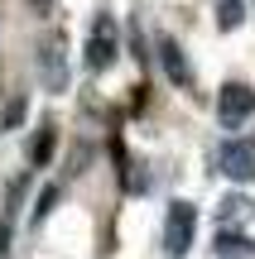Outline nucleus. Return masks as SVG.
<instances>
[{
  "label": "nucleus",
  "mask_w": 255,
  "mask_h": 259,
  "mask_svg": "<svg viewBox=\"0 0 255 259\" xmlns=\"http://www.w3.org/2000/svg\"><path fill=\"white\" fill-rule=\"evenodd\" d=\"M116 53H121V24H116V15H96L92 19V29H87V48H82V58H87V67L92 72H106V67L116 63Z\"/></svg>",
  "instance_id": "nucleus-1"
},
{
  "label": "nucleus",
  "mask_w": 255,
  "mask_h": 259,
  "mask_svg": "<svg viewBox=\"0 0 255 259\" xmlns=\"http://www.w3.org/2000/svg\"><path fill=\"white\" fill-rule=\"evenodd\" d=\"M193 235H198V206L193 202H169V216H164V250L173 259H183L193 250Z\"/></svg>",
  "instance_id": "nucleus-2"
},
{
  "label": "nucleus",
  "mask_w": 255,
  "mask_h": 259,
  "mask_svg": "<svg viewBox=\"0 0 255 259\" xmlns=\"http://www.w3.org/2000/svg\"><path fill=\"white\" fill-rule=\"evenodd\" d=\"M39 82L48 92H63L67 87V38L63 34H48L39 44Z\"/></svg>",
  "instance_id": "nucleus-3"
},
{
  "label": "nucleus",
  "mask_w": 255,
  "mask_h": 259,
  "mask_svg": "<svg viewBox=\"0 0 255 259\" xmlns=\"http://www.w3.org/2000/svg\"><path fill=\"white\" fill-rule=\"evenodd\" d=\"M255 115V92L246 82H227L222 87V96H217V120L227 125V130H241Z\"/></svg>",
  "instance_id": "nucleus-4"
},
{
  "label": "nucleus",
  "mask_w": 255,
  "mask_h": 259,
  "mask_svg": "<svg viewBox=\"0 0 255 259\" xmlns=\"http://www.w3.org/2000/svg\"><path fill=\"white\" fill-rule=\"evenodd\" d=\"M217 163H222V173L231 178V183H255V139H231V144H222V154H217Z\"/></svg>",
  "instance_id": "nucleus-5"
},
{
  "label": "nucleus",
  "mask_w": 255,
  "mask_h": 259,
  "mask_svg": "<svg viewBox=\"0 0 255 259\" xmlns=\"http://www.w3.org/2000/svg\"><path fill=\"white\" fill-rule=\"evenodd\" d=\"M154 53H159V67H164V77H169L173 87H193V67H188L183 48L173 44L169 34H159V38H154Z\"/></svg>",
  "instance_id": "nucleus-6"
},
{
  "label": "nucleus",
  "mask_w": 255,
  "mask_h": 259,
  "mask_svg": "<svg viewBox=\"0 0 255 259\" xmlns=\"http://www.w3.org/2000/svg\"><path fill=\"white\" fill-rule=\"evenodd\" d=\"M217 254L222 259H250L255 245H250V235H241V231H222L217 235Z\"/></svg>",
  "instance_id": "nucleus-7"
},
{
  "label": "nucleus",
  "mask_w": 255,
  "mask_h": 259,
  "mask_svg": "<svg viewBox=\"0 0 255 259\" xmlns=\"http://www.w3.org/2000/svg\"><path fill=\"white\" fill-rule=\"evenodd\" d=\"M53 125H39V135L34 139H29V163H34V168H44L48 163V158H53Z\"/></svg>",
  "instance_id": "nucleus-8"
},
{
  "label": "nucleus",
  "mask_w": 255,
  "mask_h": 259,
  "mask_svg": "<svg viewBox=\"0 0 255 259\" xmlns=\"http://www.w3.org/2000/svg\"><path fill=\"white\" fill-rule=\"evenodd\" d=\"M241 19H246V0H222L217 5V24L222 29H236Z\"/></svg>",
  "instance_id": "nucleus-9"
},
{
  "label": "nucleus",
  "mask_w": 255,
  "mask_h": 259,
  "mask_svg": "<svg viewBox=\"0 0 255 259\" xmlns=\"http://www.w3.org/2000/svg\"><path fill=\"white\" fill-rule=\"evenodd\" d=\"M53 202H58V187H44V192H39V202H34V226H44V221H48Z\"/></svg>",
  "instance_id": "nucleus-10"
},
{
  "label": "nucleus",
  "mask_w": 255,
  "mask_h": 259,
  "mask_svg": "<svg viewBox=\"0 0 255 259\" xmlns=\"http://www.w3.org/2000/svg\"><path fill=\"white\" fill-rule=\"evenodd\" d=\"M246 211H250L246 197H227V202H222V221H246Z\"/></svg>",
  "instance_id": "nucleus-11"
},
{
  "label": "nucleus",
  "mask_w": 255,
  "mask_h": 259,
  "mask_svg": "<svg viewBox=\"0 0 255 259\" xmlns=\"http://www.w3.org/2000/svg\"><path fill=\"white\" fill-rule=\"evenodd\" d=\"M10 245H15V216L0 211V259H10Z\"/></svg>",
  "instance_id": "nucleus-12"
},
{
  "label": "nucleus",
  "mask_w": 255,
  "mask_h": 259,
  "mask_svg": "<svg viewBox=\"0 0 255 259\" xmlns=\"http://www.w3.org/2000/svg\"><path fill=\"white\" fill-rule=\"evenodd\" d=\"M19 115H24V101H10V111H5V125H15Z\"/></svg>",
  "instance_id": "nucleus-13"
},
{
  "label": "nucleus",
  "mask_w": 255,
  "mask_h": 259,
  "mask_svg": "<svg viewBox=\"0 0 255 259\" xmlns=\"http://www.w3.org/2000/svg\"><path fill=\"white\" fill-rule=\"evenodd\" d=\"M34 5H48V0H34Z\"/></svg>",
  "instance_id": "nucleus-14"
}]
</instances>
